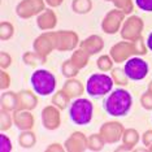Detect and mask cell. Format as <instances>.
Returning a JSON list of instances; mask_svg holds the SVG:
<instances>
[{"mask_svg": "<svg viewBox=\"0 0 152 152\" xmlns=\"http://www.w3.org/2000/svg\"><path fill=\"white\" fill-rule=\"evenodd\" d=\"M140 104L144 109L147 110H152V94L151 92L146 91L143 95L140 96Z\"/></svg>", "mask_w": 152, "mask_h": 152, "instance_id": "obj_34", "label": "cell"}, {"mask_svg": "<svg viewBox=\"0 0 152 152\" xmlns=\"http://www.w3.org/2000/svg\"><path fill=\"white\" fill-rule=\"evenodd\" d=\"M110 57L115 63H124L127 61L130 57L137 56L135 47H134V42H129V40H124V42H118L110 48Z\"/></svg>", "mask_w": 152, "mask_h": 152, "instance_id": "obj_8", "label": "cell"}, {"mask_svg": "<svg viewBox=\"0 0 152 152\" xmlns=\"http://www.w3.org/2000/svg\"><path fill=\"white\" fill-rule=\"evenodd\" d=\"M122 142L124 146H125L127 150H131L133 147L137 146V143L139 142V134H138L137 130L134 129H126L122 134Z\"/></svg>", "mask_w": 152, "mask_h": 152, "instance_id": "obj_22", "label": "cell"}, {"mask_svg": "<svg viewBox=\"0 0 152 152\" xmlns=\"http://www.w3.org/2000/svg\"><path fill=\"white\" fill-rule=\"evenodd\" d=\"M104 144H105V142L99 133L92 134L88 138V150H91V151H102L104 148Z\"/></svg>", "mask_w": 152, "mask_h": 152, "instance_id": "obj_28", "label": "cell"}, {"mask_svg": "<svg viewBox=\"0 0 152 152\" xmlns=\"http://www.w3.org/2000/svg\"><path fill=\"white\" fill-rule=\"evenodd\" d=\"M37 25L40 30H52L57 25V17L53 11L51 9H44V11L38 16L37 18Z\"/></svg>", "mask_w": 152, "mask_h": 152, "instance_id": "obj_17", "label": "cell"}, {"mask_svg": "<svg viewBox=\"0 0 152 152\" xmlns=\"http://www.w3.org/2000/svg\"><path fill=\"white\" fill-rule=\"evenodd\" d=\"M79 46H81V48H83L86 52L91 56V55L99 53L100 51L103 50L104 42H103V39L99 35H91V37L86 38L82 43H79Z\"/></svg>", "mask_w": 152, "mask_h": 152, "instance_id": "obj_18", "label": "cell"}, {"mask_svg": "<svg viewBox=\"0 0 152 152\" xmlns=\"http://www.w3.org/2000/svg\"><path fill=\"white\" fill-rule=\"evenodd\" d=\"M125 129H124L122 124L117 122V121H109V122L103 124L102 127L99 130V134L102 135V138L104 139L105 143L112 144L118 142L122 138V134Z\"/></svg>", "mask_w": 152, "mask_h": 152, "instance_id": "obj_9", "label": "cell"}, {"mask_svg": "<svg viewBox=\"0 0 152 152\" xmlns=\"http://www.w3.org/2000/svg\"><path fill=\"white\" fill-rule=\"evenodd\" d=\"M133 105V98L125 88H116L110 91L109 96L104 103V109L109 116L124 117L129 113Z\"/></svg>", "mask_w": 152, "mask_h": 152, "instance_id": "obj_1", "label": "cell"}, {"mask_svg": "<svg viewBox=\"0 0 152 152\" xmlns=\"http://www.w3.org/2000/svg\"><path fill=\"white\" fill-rule=\"evenodd\" d=\"M35 134L31 130H25L21 133V135L18 138V143L22 148H31L35 144Z\"/></svg>", "mask_w": 152, "mask_h": 152, "instance_id": "obj_25", "label": "cell"}, {"mask_svg": "<svg viewBox=\"0 0 152 152\" xmlns=\"http://www.w3.org/2000/svg\"><path fill=\"white\" fill-rule=\"evenodd\" d=\"M110 77H112L113 82L118 86H126L129 83V78H127V75L125 74V70H124L122 68L112 69V75H110Z\"/></svg>", "mask_w": 152, "mask_h": 152, "instance_id": "obj_27", "label": "cell"}, {"mask_svg": "<svg viewBox=\"0 0 152 152\" xmlns=\"http://www.w3.org/2000/svg\"><path fill=\"white\" fill-rule=\"evenodd\" d=\"M11 64H12V57L9 56V53L1 52V55H0V66H1V69L4 70V69L9 68Z\"/></svg>", "mask_w": 152, "mask_h": 152, "instance_id": "obj_37", "label": "cell"}, {"mask_svg": "<svg viewBox=\"0 0 152 152\" xmlns=\"http://www.w3.org/2000/svg\"><path fill=\"white\" fill-rule=\"evenodd\" d=\"M91 8H92L91 0H73V3H72V9L78 15H86V13L91 11Z\"/></svg>", "mask_w": 152, "mask_h": 152, "instance_id": "obj_24", "label": "cell"}, {"mask_svg": "<svg viewBox=\"0 0 152 152\" xmlns=\"http://www.w3.org/2000/svg\"><path fill=\"white\" fill-rule=\"evenodd\" d=\"M143 20L138 16H130L127 20H125L121 26V37L122 39L133 42V40L138 39L142 37V31H143Z\"/></svg>", "mask_w": 152, "mask_h": 152, "instance_id": "obj_6", "label": "cell"}, {"mask_svg": "<svg viewBox=\"0 0 152 152\" xmlns=\"http://www.w3.org/2000/svg\"><path fill=\"white\" fill-rule=\"evenodd\" d=\"M112 3L115 4L116 9L122 11L125 15H130L134 9V4L131 0H112Z\"/></svg>", "mask_w": 152, "mask_h": 152, "instance_id": "obj_33", "label": "cell"}, {"mask_svg": "<svg viewBox=\"0 0 152 152\" xmlns=\"http://www.w3.org/2000/svg\"><path fill=\"white\" fill-rule=\"evenodd\" d=\"M30 83L35 94L40 96L51 95L56 88V78L46 69H38L30 77Z\"/></svg>", "mask_w": 152, "mask_h": 152, "instance_id": "obj_3", "label": "cell"}, {"mask_svg": "<svg viewBox=\"0 0 152 152\" xmlns=\"http://www.w3.org/2000/svg\"><path fill=\"white\" fill-rule=\"evenodd\" d=\"M125 21V13L120 9H113L107 13L102 22V30L105 34H115L121 29Z\"/></svg>", "mask_w": 152, "mask_h": 152, "instance_id": "obj_10", "label": "cell"}, {"mask_svg": "<svg viewBox=\"0 0 152 152\" xmlns=\"http://www.w3.org/2000/svg\"><path fill=\"white\" fill-rule=\"evenodd\" d=\"M18 108L17 110H33L38 105V98L29 90H22L17 94Z\"/></svg>", "mask_w": 152, "mask_h": 152, "instance_id": "obj_16", "label": "cell"}, {"mask_svg": "<svg viewBox=\"0 0 152 152\" xmlns=\"http://www.w3.org/2000/svg\"><path fill=\"white\" fill-rule=\"evenodd\" d=\"M53 38L57 51H72L78 46V35L74 31H53Z\"/></svg>", "mask_w": 152, "mask_h": 152, "instance_id": "obj_11", "label": "cell"}, {"mask_svg": "<svg viewBox=\"0 0 152 152\" xmlns=\"http://www.w3.org/2000/svg\"><path fill=\"white\" fill-rule=\"evenodd\" d=\"M0 151L1 152L12 151V143L5 134H1V135H0Z\"/></svg>", "mask_w": 152, "mask_h": 152, "instance_id": "obj_35", "label": "cell"}, {"mask_svg": "<svg viewBox=\"0 0 152 152\" xmlns=\"http://www.w3.org/2000/svg\"><path fill=\"white\" fill-rule=\"evenodd\" d=\"M92 115H94V105L88 99L77 98L72 103L69 116H70L72 122L75 125H88L92 120Z\"/></svg>", "mask_w": 152, "mask_h": 152, "instance_id": "obj_2", "label": "cell"}, {"mask_svg": "<svg viewBox=\"0 0 152 152\" xmlns=\"http://www.w3.org/2000/svg\"><path fill=\"white\" fill-rule=\"evenodd\" d=\"M113 79L108 74L95 73L90 75L86 83V91L92 98H100L109 94L113 88Z\"/></svg>", "mask_w": 152, "mask_h": 152, "instance_id": "obj_4", "label": "cell"}, {"mask_svg": "<svg viewBox=\"0 0 152 152\" xmlns=\"http://www.w3.org/2000/svg\"><path fill=\"white\" fill-rule=\"evenodd\" d=\"M42 122L43 126L47 130H56L58 129L61 124V116H60V109L57 107L48 105L42 110Z\"/></svg>", "mask_w": 152, "mask_h": 152, "instance_id": "obj_13", "label": "cell"}, {"mask_svg": "<svg viewBox=\"0 0 152 152\" xmlns=\"http://www.w3.org/2000/svg\"><path fill=\"white\" fill-rule=\"evenodd\" d=\"M61 72H63V74L66 78H74L75 75L78 74L79 69L75 66V65L73 64V61L69 58V60H66L63 65H61Z\"/></svg>", "mask_w": 152, "mask_h": 152, "instance_id": "obj_29", "label": "cell"}, {"mask_svg": "<svg viewBox=\"0 0 152 152\" xmlns=\"http://www.w3.org/2000/svg\"><path fill=\"white\" fill-rule=\"evenodd\" d=\"M135 5L144 12H152V0H135Z\"/></svg>", "mask_w": 152, "mask_h": 152, "instance_id": "obj_36", "label": "cell"}, {"mask_svg": "<svg viewBox=\"0 0 152 152\" xmlns=\"http://www.w3.org/2000/svg\"><path fill=\"white\" fill-rule=\"evenodd\" d=\"M0 113H1V116H0V121H1L0 129H1V131L11 129L12 124H15L13 122V116H11V112H9V110H5V109H1Z\"/></svg>", "mask_w": 152, "mask_h": 152, "instance_id": "obj_32", "label": "cell"}, {"mask_svg": "<svg viewBox=\"0 0 152 152\" xmlns=\"http://www.w3.org/2000/svg\"><path fill=\"white\" fill-rule=\"evenodd\" d=\"M148 151H150V152H152V144H151L150 147H148Z\"/></svg>", "mask_w": 152, "mask_h": 152, "instance_id": "obj_44", "label": "cell"}, {"mask_svg": "<svg viewBox=\"0 0 152 152\" xmlns=\"http://www.w3.org/2000/svg\"><path fill=\"white\" fill-rule=\"evenodd\" d=\"M22 58H23V63L26 65H30V66H38V65L46 64V61H47V57L40 56L35 51L34 52H25Z\"/></svg>", "mask_w": 152, "mask_h": 152, "instance_id": "obj_23", "label": "cell"}, {"mask_svg": "<svg viewBox=\"0 0 152 152\" xmlns=\"http://www.w3.org/2000/svg\"><path fill=\"white\" fill-rule=\"evenodd\" d=\"M18 108V99L17 94L12 91L3 92L1 95V109L9 110V112H15Z\"/></svg>", "mask_w": 152, "mask_h": 152, "instance_id": "obj_20", "label": "cell"}, {"mask_svg": "<svg viewBox=\"0 0 152 152\" xmlns=\"http://www.w3.org/2000/svg\"><path fill=\"white\" fill-rule=\"evenodd\" d=\"M83 85L75 78H68V81L64 83L63 91L70 99H77L83 94Z\"/></svg>", "mask_w": 152, "mask_h": 152, "instance_id": "obj_19", "label": "cell"}, {"mask_svg": "<svg viewBox=\"0 0 152 152\" xmlns=\"http://www.w3.org/2000/svg\"><path fill=\"white\" fill-rule=\"evenodd\" d=\"M44 3H46L44 0H22L17 5L16 13L21 18H30L33 16L40 15L46 9Z\"/></svg>", "mask_w": 152, "mask_h": 152, "instance_id": "obj_7", "label": "cell"}, {"mask_svg": "<svg viewBox=\"0 0 152 152\" xmlns=\"http://www.w3.org/2000/svg\"><path fill=\"white\" fill-rule=\"evenodd\" d=\"M13 122L21 131L31 130L34 126V116L30 113V110H15Z\"/></svg>", "mask_w": 152, "mask_h": 152, "instance_id": "obj_15", "label": "cell"}, {"mask_svg": "<svg viewBox=\"0 0 152 152\" xmlns=\"http://www.w3.org/2000/svg\"><path fill=\"white\" fill-rule=\"evenodd\" d=\"M147 91H148V92H151V94H152V81L150 82V85H148V88H147Z\"/></svg>", "mask_w": 152, "mask_h": 152, "instance_id": "obj_43", "label": "cell"}, {"mask_svg": "<svg viewBox=\"0 0 152 152\" xmlns=\"http://www.w3.org/2000/svg\"><path fill=\"white\" fill-rule=\"evenodd\" d=\"M13 33H15V27L11 22L7 21H1L0 23V38L1 40H8L13 37Z\"/></svg>", "mask_w": 152, "mask_h": 152, "instance_id": "obj_30", "label": "cell"}, {"mask_svg": "<svg viewBox=\"0 0 152 152\" xmlns=\"http://www.w3.org/2000/svg\"><path fill=\"white\" fill-rule=\"evenodd\" d=\"M96 64H98V68L103 72V73L109 72V70L113 69V60H112L110 56H108V55H103V56H100L98 58V61H96Z\"/></svg>", "mask_w": 152, "mask_h": 152, "instance_id": "obj_31", "label": "cell"}, {"mask_svg": "<svg viewBox=\"0 0 152 152\" xmlns=\"http://www.w3.org/2000/svg\"><path fill=\"white\" fill-rule=\"evenodd\" d=\"M146 44H147V48L152 52V33H150V35L147 37V40H146Z\"/></svg>", "mask_w": 152, "mask_h": 152, "instance_id": "obj_42", "label": "cell"}, {"mask_svg": "<svg viewBox=\"0 0 152 152\" xmlns=\"http://www.w3.org/2000/svg\"><path fill=\"white\" fill-rule=\"evenodd\" d=\"M44 1H46L50 7H52V8H55V7H58V5H60L61 3L64 1V0H44Z\"/></svg>", "mask_w": 152, "mask_h": 152, "instance_id": "obj_41", "label": "cell"}, {"mask_svg": "<svg viewBox=\"0 0 152 152\" xmlns=\"http://www.w3.org/2000/svg\"><path fill=\"white\" fill-rule=\"evenodd\" d=\"M142 140H143V144L146 147H150L152 144V130H147L146 133L143 134V138H142Z\"/></svg>", "mask_w": 152, "mask_h": 152, "instance_id": "obj_39", "label": "cell"}, {"mask_svg": "<svg viewBox=\"0 0 152 152\" xmlns=\"http://www.w3.org/2000/svg\"><path fill=\"white\" fill-rule=\"evenodd\" d=\"M65 150V147H63L61 144H57V143H55V144H50L47 148V152H52V151H58V152H63Z\"/></svg>", "mask_w": 152, "mask_h": 152, "instance_id": "obj_40", "label": "cell"}, {"mask_svg": "<svg viewBox=\"0 0 152 152\" xmlns=\"http://www.w3.org/2000/svg\"><path fill=\"white\" fill-rule=\"evenodd\" d=\"M69 103H70V98L65 94L63 90L57 91L56 94L53 95V98H52V104L55 107H57L60 110H64L69 105Z\"/></svg>", "mask_w": 152, "mask_h": 152, "instance_id": "obj_26", "label": "cell"}, {"mask_svg": "<svg viewBox=\"0 0 152 152\" xmlns=\"http://www.w3.org/2000/svg\"><path fill=\"white\" fill-rule=\"evenodd\" d=\"M70 60L73 61V64L79 69V70H81L82 68H85L86 65L88 64L90 55L86 52L83 48L79 47L78 50H75L74 52H73V55H72V57H70Z\"/></svg>", "mask_w": 152, "mask_h": 152, "instance_id": "obj_21", "label": "cell"}, {"mask_svg": "<svg viewBox=\"0 0 152 152\" xmlns=\"http://www.w3.org/2000/svg\"><path fill=\"white\" fill-rule=\"evenodd\" d=\"M9 85H11V77L7 72L3 70L0 73V87H1V90H5L9 87Z\"/></svg>", "mask_w": 152, "mask_h": 152, "instance_id": "obj_38", "label": "cell"}, {"mask_svg": "<svg viewBox=\"0 0 152 152\" xmlns=\"http://www.w3.org/2000/svg\"><path fill=\"white\" fill-rule=\"evenodd\" d=\"M65 151L68 152H83L88 148V139L81 131H74L64 143Z\"/></svg>", "mask_w": 152, "mask_h": 152, "instance_id": "obj_14", "label": "cell"}, {"mask_svg": "<svg viewBox=\"0 0 152 152\" xmlns=\"http://www.w3.org/2000/svg\"><path fill=\"white\" fill-rule=\"evenodd\" d=\"M124 70H125L127 78L131 79V81H142L148 74L150 68H148V64L143 58H140L139 56H133L127 61H125Z\"/></svg>", "mask_w": 152, "mask_h": 152, "instance_id": "obj_5", "label": "cell"}, {"mask_svg": "<svg viewBox=\"0 0 152 152\" xmlns=\"http://www.w3.org/2000/svg\"><path fill=\"white\" fill-rule=\"evenodd\" d=\"M105 1H112V0H105Z\"/></svg>", "mask_w": 152, "mask_h": 152, "instance_id": "obj_45", "label": "cell"}, {"mask_svg": "<svg viewBox=\"0 0 152 152\" xmlns=\"http://www.w3.org/2000/svg\"><path fill=\"white\" fill-rule=\"evenodd\" d=\"M34 51L37 53H39L40 56L47 57L48 55L52 52L53 50H56L55 47V38L53 33H43L42 35H39L34 40Z\"/></svg>", "mask_w": 152, "mask_h": 152, "instance_id": "obj_12", "label": "cell"}]
</instances>
